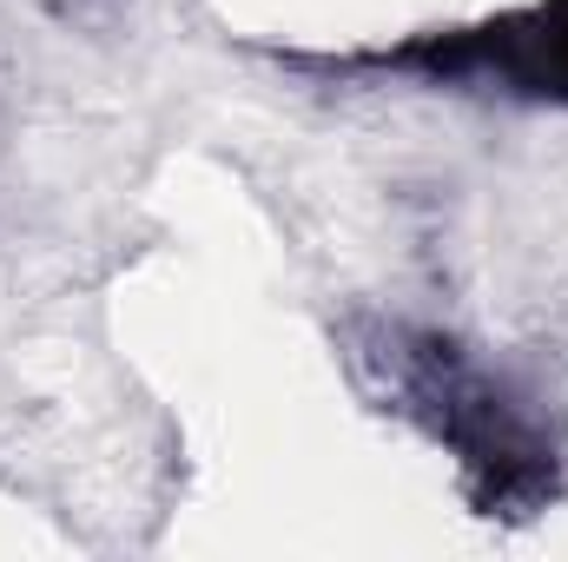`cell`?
<instances>
[{
    "label": "cell",
    "mask_w": 568,
    "mask_h": 562,
    "mask_svg": "<svg viewBox=\"0 0 568 562\" xmlns=\"http://www.w3.org/2000/svg\"><path fill=\"white\" fill-rule=\"evenodd\" d=\"M384 67L429 73L443 87L476 80V87H503L523 100H556L568 107V0H542L523 13H503L489 27H463L443 40H417L397 53H377Z\"/></svg>",
    "instance_id": "obj_2"
},
{
    "label": "cell",
    "mask_w": 568,
    "mask_h": 562,
    "mask_svg": "<svg viewBox=\"0 0 568 562\" xmlns=\"http://www.w3.org/2000/svg\"><path fill=\"white\" fill-rule=\"evenodd\" d=\"M397 398L436 443L456 450L483 516H529L542 496H556V430L449 338L397 344Z\"/></svg>",
    "instance_id": "obj_1"
}]
</instances>
